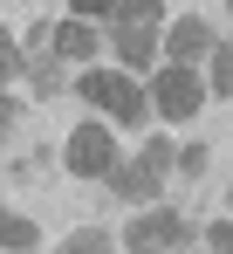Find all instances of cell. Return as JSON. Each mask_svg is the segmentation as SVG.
<instances>
[{"label": "cell", "instance_id": "18", "mask_svg": "<svg viewBox=\"0 0 233 254\" xmlns=\"http://www.w3.org/2000/svg\"><path fill=\"white\" fill-rule=\"evenodd\" d=\"M14 124H21V103H14V96H0V137H14Z\"/></svg>", "mask_w": 233, "mask_h": 254}, {"label": "cell", "instance_id": "4", "mask_svg": "<svg viewBox=\"0 0 233 254\" xmlns=\"http://www.w3.org/2000/svg\"><path fill=\"white\" fill-rule=\"evenodd\" d=\"M62 158H69L76 179H110V172H116V137L103 124H76V137H69Z\"/></svg>", "mask_w": 233, "mask_h": 254}, {"label": "cell", "instance_id": "13", "mask_svg": "<svg viewBox=\"0 0 233 254\" xmlns=\"http://www.w3.org/2000/svg\"><path fill=\"white\" fill-rule=\"evenodd\" d=\"M233 89V42H213V96Z\"/></svg>", "mask_w": 233, "mask_h": 254}, {"label": "cell", "instance_id": "21", "mask_svg": "<svg viewBox=\"0 0 233 254\" xmlns=\"http://www.w3.org/2000/svg\"><path fill=\"white\" fill-rule=\"evenodd\" d=\"M14 254H28V248H14Z\"/></svg>", "mask_w": 233, "mask_h": 254}, {"label": "cell", "instance_id": "7", "mask_svg": "<svg viewBox=\"0 0 233 254\" xmlns=\"http://www.w3.org/2000/svg\"><path fill=\"white\" fill-rule=\"evenodd\" d=\"M116 62H123V69H151V62H158V28L116 21Z\"/></svg>", "mask_w": 233, "mask_h": 254}, {"label": "cell", "instance_id": "16", "mask_svg": "<svg viewBox=\"0 0 233 254\" xmlns=\"http://www.w3.org/2000/svg\"><path fill=\"white\" fill-rule=\"evenodd\" d=\"M144 158H151L158 172H172V158H178V151H172V137H151V144H144Z\"/></svg>", "mask_w": 233, "mask_h": 254}, {"label": "cell", "instance_id": "11", "mask_svg": "<svg viewBox=\"0 0 233 254\" xmlns=\"http://www.w3.org/2000/svg\"><path fill=\"white\" fill-rule=\"evenodd\" d=\"M0 248H35V220H21V213H0Z\"/></svg>", "mask_w": 233, "mask_h": 254}, {"label": "cell", "instance_id": "3", "mask_svg": "<svg viewBox=\"0 0 233 254\" xmlns=\"http://www.w3.org/2000/svg\"><path fill=\"white\" fill-rule=\"evenodd\" d=\"M192 227H185V213H172V206H151V213H137L130 227H123V248L130 254H165V248H178Z\"/></svg>", "mask_w": 233, "mask_h": 254}, {"label": "cell", "instance_id": "6", "mask_svg": "<svg viewBox=\"0 0 233 254\" xmlns=\"http://www.w3.org/2000/svg\"><path fill=\"white\" fill-rule=\"evenodd\" d=\"M158 179H165V172H158L151 158H144V151H137V158H130V165H123V158H116V172H110V179H103V186H110V192H123V199H158Z\"/></svg>", "mask_w": 233, "mask_h": 254}, {"label": "cell", "instance_id": "17", "mask_svg": "<svg viewBox=\"0 0 233 254\" xmlns=\"http://www.w3.org/2000/svg\"><path fill=\"white\" fill-rule=\"evenodd\" d=\"M172 165H178V172H206V144H185V151H178Z\"/></svg>", "mask_w": 233, "mask_h": 254}, {"label": "cell", "instance_id": "12", "mask_svg": "<svg viewBox=\"0 0 233 254\" xmlns=\"http://www.w3.org/2000/svg\"><path fill=\"white\" fill-rule=\"evenodd\" d=\"M158 14H165L158 0H116V14H110V21H130V28H158Z\"/></svg>", "mask_w": 233, "mask_h": 254}, {"label": "cell", "instance_id": "9", "mask_svg": "<svg viewBox=\"0 0 233 254\" xmlns=\"http://www.w3.org/2000/svg\"><path fill=\"white\" fill-rule=\"evenodd\" d=\"M55 254H116V241L103 234V227H76V234H62Z\"/></svg>", "mask_w": 233, "mask_h": 254}, {"label": "cell", "instance_id": "20", "mask_svg": "<svg viewBox=\"0 0 233 254\" xmlns=\"http://www.w3.org/2000/svg\"><path fill=\"white\" fill-rule=\"evenodd\" d=\"M227 14H233V0H227Z\"/></svg>", "mask_w": 233, "mask_h": 254}, {"label": "cell", "instance_id": "14", "mask_svg": "<svg viewBox=\"0 0 233 254\" xmlns=\"http://www.w3.org/2000/svg\"><path fill=\"white\" fill-rule=\"evenodd\" d=\"M7 76H21V42L0 28V83H7Z\"/></svg>", "mask_w": 233, "mask_h": 254}, {"label": "cell", "instance_id": "19", "mask_svg": "<svg viewBox=\"0 0 233 254\" xmlns=\"http://www.w3.org/2000/svg\"><path fill=\"white\" fill-rule=\"evenodd\" d=\"M213 254H233V220H213Z\"/></svg>", "mask_w": 233, "mask_h": 254}, {"label": "cell", "instance_id": "5", "mask_svg": "<svg viewBox=\"0 0 233 254\" xmlns=\"http://www.w3.org/2000/svg\"><path fill=\"white\" fill-rule=\"evenodd\" d=\"M206 48H213V21H199V14L165 28V62H199Z\"/></svg>", "mask_w": 233, "mask_h": 254}, {"label": "cell", "instance_id": "1", "mask_svg": "<svg viewBox=\"0 0 233 254\" xmlns=\"http://www.w3.org/2000/svg\"><path fill=\"white\" fill-rule=\"evenodd\" d=\"M82 103H96V110H110L116 124H151V103H144V89L130 83V69H89V76H82Z\"/></svg>", "mask_w": 233, "mask_h": 254}, {"label": "cell", "instance_id": "8", "mask_svg": "<svg viewBox=\"0 0 233 254\" xmlns=\"http://www.w3.org/2000/svg\"><path fill=\"white\" fill-rule=\"evenodd\" d=\"M48 55H62V62H89V55H96V28H89V21H62V28H48Z\"/></svg>", "mask_w": 233, "mask_h": 254}, {"label": "cell", "instance_id": "2", "mask_svg": "<svg viewBox=\"0 0 233 254\" xmlns=\"http://www.w3.org/2000/svg\"><path fill=\"white\" fill-rule=\"evenodd\" d=\"M144 103H151L158 117H192L199 103H206V83H199V69H192V62H165Z\"/></svg>", "mask_w": 233, "mask_h": 254}, {"label": "cell", "instance_id": "10", "mask_svg": "<svg viewBox=\"0 0 233 254\" xmlns=\"http://www.w3.org/2000/svg\"><path fill=\"white\" fill-rule=\"evenodd\" d=\"M21 69H28V83H35V96H62V89H69V76H62V69H55L48 55H41V62H21Z\"/></svg>", "mask_w": 233, "mask_h": 254}, {"label": "cell", "instance_id": "15", "mask_svg": "<svg viewBox=\"0 0 233 254\" xmlns=\"http://www.w3.org/2000/svg\"><path fill=\"white\" fill-rule=\"evenodd\" d=\"M76 7V21H103V14H116V0H69Z\"/></svg>", "mask_w": 233, "mask_h": 254}]
</instances>
